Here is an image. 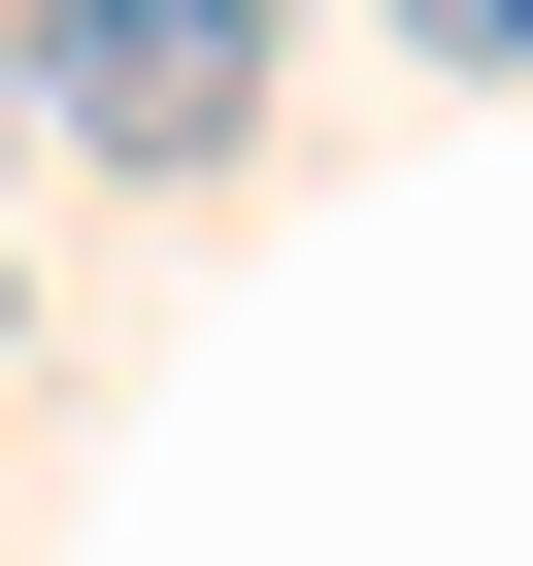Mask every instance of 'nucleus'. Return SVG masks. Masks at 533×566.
<instances>
[{"label": "nucleus", "mask_w": 533, "mask_h": 566, "mask_svg": "<svg viewBox=\"0 0 533 566\" xmlns=\"http://www.w3.org/2000/svg\"><path fill=\"white\" fill-rule=\"evenodd\" d=\"M34 101L101 167H233L266 134V0H34Z\"/></svg>", "instance_id": "obj_1"}, {"label": "nucleus", "mask_w": 533, "mask_h": 566, "mask_svg": "<svg viewBox=\"0 0 533 566\" xmlns=\"http://www.w3.org/2000/svg\"><path fill=\"white\" fill-rule=\"evenodd\" d=\"M400 34H433V67H533V0H400Z\"/></svg>", "instance_id": "obj_2"}]
</instances>
